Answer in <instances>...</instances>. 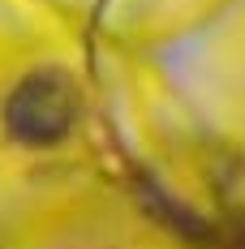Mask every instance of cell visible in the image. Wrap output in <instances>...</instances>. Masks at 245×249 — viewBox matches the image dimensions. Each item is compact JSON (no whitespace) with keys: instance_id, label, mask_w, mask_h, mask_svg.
<instances>
[{"instance_id":"6da1fadb","label":"cell","mask_w":245,"mask_h":249,"mask_svg":"<svg viewBox=\"0 0 245 249\" xmlns=\"http://www.w3.org/2000/svg\"><path fill=\"white\" fill-rule=\"evenodd\" d=\"M77 116V99L65 73H30L26 82L13 86L4 103V129L22 146H52L60 142Z\"/></svg>"}]
</instances>
